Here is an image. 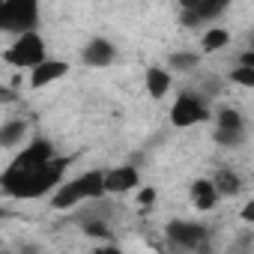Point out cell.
Masks as SVG:
<instances>
[{
    "mask_svg": "<svg viewBox=\"0 0 254 254\" xmlns=\"http://www.w3.org/2000/svg\"><path fill=\"white\" fill-rule=\"evenodd\" d=\"M72 159H60L54 156L51 162H45L42 168H33V171H24V174H9L3 171L0 174V189H3L9 197H18V200H33V197H42L48 191H54L66 174Z\"/></svg>",
    "mask_w": 254,
    "mask_h": 254,
    "instance_id": "6da1fadb",
    "label": "cell"
},
{
    "mask_svg": "<svg viewBox=\"0 0 254 254\" xmlns=\"http://www.w3.org/2000/svg\"><path fill=\"white\" fill-rule=\"evenodd\" d=\"M102 194H105L102 171H90V174H81L72 183H63L51 194V209H72V206H78L84 200H99Z\"/></svg>",
    "mask_w": 254,
    "mask_h": 254,
    "instance_id": "7a4b0ae2",
    "label": "cell"
},
{
    "mask_svg": "<svg viewBox=\"0 0 254 254\" xmlns=\"http://www.w3.org/2000/svg\"><path fill=\"white\" fill-rule=\"evenodd\" d=\"M39 6L33 0H0V30L6 33H36Z\"/></svg>",
    "mask_w": 254,
    "mask_h": 254,
    "instance_id": "3957f363",
    "label": "cell"
},
{
    "mask_svg": "<svg viewBox=\"0 0 254 254\" xmlns=\"http://www.w3.org/2000/svg\"><path fill=\"white\" fill-rule=\"evenodd\" d=\"M0 57H3V63L18 66V69H36L39 63H45V39L39 33H24Z\"/></svg>",
    "mask_w": 254,
    "mask_h": 254,
    "instance_id": "277c9868",
    "label": "cell"
},
{
    "mask_svg": "<svg viewBox=\"0 0 254 254\" xmlns=\"http://www.w3.org/2000/svg\"><path fill=\"white\" fill-rule=\"evenodd\" d=\"M165 233H168V242L177 245L183 254H194L209 239V230L203 224H197V221H171L165 227Z\"/></svg>",
    "mask_w": 254,
    "mask_h": 254,
    "instance_id": "5b68a950",
    "label": "cell"
},
{
    "mask_svg": "<svg viewBox=\"0 0 254 254\" xmlns=\"http://www.w3.org/2000/svg\"><path fill=\"white\" fill-rule=\"evenodd\" d=\"M203 120H209V108H206V102H203L200 96H194V93H183V96L174 102V108H171V123L180 126V129L197 126V123H203Z\"/></svg>",
    "mask_w": 254,
    "mask_h": 254,
    "instance_id": "8992f818",
    "label": "cell"
},
{
    "mask_svg": "<svg viewBox=\"0 0 254 254\" xmlns=\"http://www.w3.org/2000/svg\"><path fill=\"white\" fill-rule=\"evenodd\" d=\"M54 159V147L45 141V138H36L30 147H24L12 162H9V174H24V171H33V168H42L45 162Z\"/></svg>",
    "mask_w": 254,
    "mask_h": 254,
    "instance_id": "52a82bcc",
    "label": "cell"
},
{
    "mask_svg": "<svg viewBox=\"0 0 254 254\" xmlns=\"http://www.w3.org/2000/svg\"><path fill=\"white\" fill-rule=\"evenodd\" d=\"M141 183V174L138 168L132 165H120V168H111V171H102V186H105V194H120V191H132L138 189Z\"/></svg>",
    "mask_w": 254,
    "mask_h": 254,
    "instance_id": "ba28073f",
    "label": "cell"
},
{
    "mask_svg": "<svg viewBox=\"0 0 254 254\" xmlns=\"http://www.w3.org/2000/svg\"><path fill=\"white\" fill-rule=\"evenodd\" d=\"M81 57H84L87 66H108V63L117 57V48H114V42H108V39H102V36H93V39L84 45Z\"/></svg>",
    "mask_w": 254,
    "mask_h": 254,
    "instance_id": "9c48e42d",
    "label": "cell"
},
{
    "mask_svg": "<svg viewBox=\"0 0 254 254\" xmlns=\"http://www.w3.org/2000/svg\"><path fill=\"white\" fill-rule=\"evenodd\" d=\"M66 72H69V63H63V60H45V63H39L36 69H30V87H33V90L48 87L51 81H60Z\"/></svg>",
    "mask_w": 254,
    "mask_h": 254,
    "instance_id": "30bf717a",
    "label": "cell"
},
{
    "mask_svg": "<svg viewBox=\"0 0 254 254\" xmlns=\"http://www.w3.org/2000/svg\"><path fill=\"white\" fill-rule=\"evenodd\" d=\"M183 9H189L197 18V24H206L209 18H218L227 9V3H224V0H189Z\"/></svg>",
    "mask_w": 254,
    "mask_h": 254,
    "instance_id": "8fae6325",
    "label": "cell"
},
{
    "mask_svg": "<svg viewBox=\"0 0 254 254\" xmlns=\"http://www.w3.org/2000/svg\"><path fill=\"white\" fill-rule=\"evenodd\" d=\"M209 183H212V189H215L218 197H236V194L242 191V180H239V174H236V171H227V168H221Z\"/></svg>",
    "mask_w": 254,
    "mask_h": 254,
    "instance_id": "7c38bea8",
    "label": "cell"
},
{
    "mask_svg": "<svg viewBox=\"0 0 254 254\" xmlns=\"http://www.w3.org/2000/svg\"><path fill=\"white\" fill-rule=\"evenodd\" d=\"M191 203L200 212H206V209H212L218 203V194H215V189H212L209 180H194L191 183Z\"/></svg>",
    "mask_w": 254,
    "mask_h": 254,
    "instance_id": "4fadbf2b",
    "label": "cell"
},
{
    "mask_svg": "<svg viewBox=\"0 0 254 254\" xmlns=\"http://www.w3.org/2000/svg\"><path fill=\"white\" fill-rule=\"evenodd\" d=\"M144 81H147V93H150L153 99H162V96L171 90V72H168V69L150 66L147 75H144Z\"/></svg>",
    "mask_w": 254,
    "mask_h": 254,
    "instance_id": "5bb4252c",
    "label": "cell"
},
{
    "mask_svg": "<svg viewBox=\"0 0 254 254\" xmlns=\"http://www.w3.org/2000/svg\"><path fill=\"white\" fill-rule=\"evenodd\" d=\"M27 135V123L24 120H9V123H3L0 126V147H15V144H21V138Z\"/></svg>",
    "mask_w": 254,
    "mask_h": 254,
    "instance_id": "9a60e30c",
    "label": "cell"
},
{
    "mask_svg": "<svg viewBox=\"0 0 254 254\" xmlns=\"http://www.w3.org/2000/svg\"><path fill=\"white\" fill-rule=\"evenodd\" d=\"M227 42H230V33H227L224 27H209V30L203 33V39H200V48H203L206 54H215V51H221Z\"/></svg>",
    "mask_w": 254,
    "mask_h": 254,
    "instance_id": "2e32d148",
    "label": "cell"
},
{
    "mask_svg": "<svg viewBox=\"0 0 254 254\" xmlns=\"http://www.w3.org/2000/svg\"><path fill=\"white\" fill-rule=\"evenodd\" d=\"M215 129H245V117L236 108H221L215 117Z\"/></svg>",
    "mask_w": 254,
    "mask_h": 254,
    "instance_id": "e0dca14e",
    "label": "cell"
},
{
    "mask_svg": "<svg viewBox=\"0 0 254 254\" xmlns=\"http://www.w3.org/2000/svg\"><path fill=\"white\" fill-rule=\"evenodd\" d=\"M197 63H200V54H191V51H177L168 57V66L174 72H191Z\"/></svg>",
    "mask_w": 254,
    "mask_h": 254,
    "instance_id": "ac0fdd59",
    "label": "cell"
},
{
    "mask_svg": "<svg viewBox=\"0 0 254 254\" xmlns=\"http://www.w3.org/2000/svg\"><path fill=\"white\" fill-rule=\"evenodd\" d=\"M242 141H245V129H215V144H221V147L236 150V147H242Z\"/></svg>",
    "mask_w": 254,
    "mask_h": 254,
    "instance_id": "d6986e66",
    "label": "cell"
},
{
    "mask_svg": "<svg viewBox=\"0 0 254 254\" xmlns=\"http://www.w3.org/2000/svg\"><path fill=\"white\" fill-rule=\"evenodd\" d=\"M84 230H87V236H102V239H114V233H111V227H108L105 221H99L96 215L84 221Z\"/></svg>",
    "mask_w": 254,
    "mask_h": 254,
    "instance_id": "ffe728a7",
    "label": "cell"
},
{
    "mask_svg": "<svg viewBox=\"0 0 254 254\" xmlns=\"http://www.w3.org/2000/svg\"><path fill=\"white\" fill-rule=\"evenodd\" d=\"M230 81L242 84V87H254V69H245V66H236L230 72Z\"/></svg>",
    "mask_w": 254,
    "mask_h": 254,
    "instance_id": "44dd1931",
    "label": "cell"
},
{
    "mask_svg": "<svg viewBox=\"0 0 254 254\" xmlns=\"http://www.w3.org/2000/svg\"><path fill=\"white\" fill-rule=\"evenodd\" d=\"M156 200V189H141V194H138V203L141 206H150Z\"/></svg>",
    "mask_w": 254,
    "mask_h": 254,
    "instance_id": "7402d4cb",
    "label": "cell"
},
{
    "mask_svg": "<svg viewBox=\"0 0 254 254\" xmlns=\"http://www.w3.org/2000/svg\"><path fill=\"white\" fill-rule=\"evenodd\" d=\"M242 221H248V224L254 221V200H248V203L242 206Z\"/></svg>",
    "mask_w": 254,
    "mask_h": 254,
    "instance_id": "603a6c76",
    "label": "cell"
},
{
    "mask_svg": "<svg viewBox=\"0 0 254 254\" xmlns=\"http://www.w3.org/2000/svg\"><path fill=\"white\" fill-rule=\"evenodd\" d=\"M96 254H123L117 245H102V248H96Z\"/></svg>",
    "mask_w": 254,
    "mask_h": 254,
    "instance_id": "cb8c5ba5",
    "label": "cell"
},
{
    "mask_svg": "<svg viewBox=\"0 0 254 254\" xmlns=\"http://www.w3.org/2000/svg\"><path fill=\"white\" fill-rule=\"evenodd\" d=\"M0 102H15V90H3V87H0Z\"/></svg>",
    "mask_w": 254,
    "mask_h": 254,
    "instance_id": "d4e9b609",
    "label": "cell"
},
{
    "mask_svg": "<svg viewBox=\"0 0 254 254\" xmlns=\"http://www.w3.org/2000/svg\"><path fill=\"white\" fill-rule=\"evenodd\" d=\"M21 254H39V251H33V248H30V251H21Z\"/></svg>",
    "mask_w": 254,
    "mask_h": 254,
    "instance_id": "484cf974",
    "label": "cell"
},
{
    "mask_svg": "<svg viewBox=\"0 0 254 254\" xmlns=\"http://www.w3.org/2000/svg\"><path fill=\"white\" fill-rule=\"evenodd\" d=\"M0 254H9V251H0Z\"/></svg>",
    "mask_w": 254,
    "mask_h": 254,
    "instance_id": "4316f807",
    "label": "cell"
}]
</instances>
